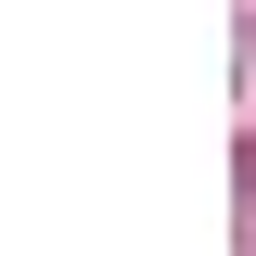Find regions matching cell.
<instances>
[{
  "label": "cell",
  "mask_w": 256,
  "mask_h": 256,
  "mask_svg": "<svg viewBox=\"0 0 256 256\" xmlns=\"http://www.w3.org/2000/svg\"><path fill=\"white\" fill-rule=\"evenodd\" d=\"M244 154H256V141H244ZM244 180H256V166H244Z\"/></svg>",
  "instance_id": "6da1fadb"
}]
</instances>
